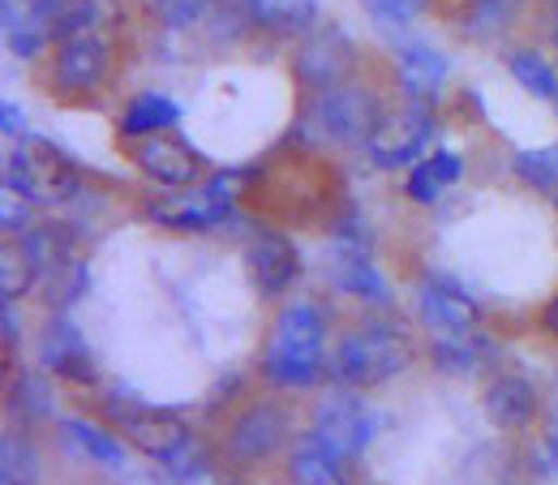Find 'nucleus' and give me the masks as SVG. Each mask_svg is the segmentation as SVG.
<instances>
[{
	"label": "nucleus",
	"instance_id": "obj_28",
	"mask_svg": "<svg viewBox=\"0 0 558 485\" xmlns=\"http://www.w3.org/2000/svg\"><path fill=\"white\" fill-rule=\"evenodd\" d=\"M507 73H511L529 95H537V99H546V104H558V73L542 52L515 48V52L507 57Z\"/></svg>",
	"mask_w": 558,
	"mask_h": 485
},
{
	"label": "nucleus",
	"instance_id": "obj_17",
	"mask_svg": "<svg viewBox=\"0 0 558 485\" xmlns=\"http://www.w3.org/2000/svg\"><path fill=\"white\" fill-rule=\"evenodd\" d=\"M482 409H486L489 425H498V429H524L537 416V391H533L529 378L502 374V378H494L486 387Z\"/></svg>",
	"mask_w": 558,
	"mask_h": 485
},
{
	"label": "nucleus",
	"instance_id": "obj_6",
	"mask_svg": "<svg viewBox=\"0 0 558 485\" xmlns=\"http://www.w3.org/2000/svg\"><path fill=\"white\" fill-rule=\"evenodd\" d=\"M429 138H434V112H429V104L413 99L409 108H400V112L378 121V130L365 142V155H369L374 168L396 172V168L417 163L421 155H425V146H429Z\"/></svg>",
	"mask_w": 558,
	"mask_h": 485
},
{
	"label": "nucleus",
	"instance_id": "obj_3",
	"mask_svg": "<svg viewBox=\"0 0 558 485\" xmlns=\"http://www.w3.org/2000/svg\"><path fill=\"white\" fill-rule=\"evenodd\" d=\"M404 365H409V336L396 323H365L349 336H340V344L331 352L336 378L352 391L383 387Z\"/></svg>",
	"mask_w": 558,
	"mask_h": 485
},
{
	"label": "nucleus",
	"instance_id": "obj_35",
	"mask_svg": "<svg viewBox=\"0 0 558 485\" xmlns=\"http://www.w3.org/2000/svg\"><path fill=\"white\" fill-rule=\"evenodd\" d=\"M404 190H409V198H413L417 207H434V203H438V194H442V181L429 172V163H425V159H417V163H413V172H409V185H404Z\"/></svg>",
	"mask_w": 558,
	"mask_h": 485
},
{
	"label": "nucleus",
	"instance_id": "obj_12",
	"mask_svg": "<svg viewBox=\"0 0 558 485\" xmlns=\"http://www.w3.org/2000/svg\"><path fill=\"white\" fill-rule=\"evenodd\" d=\"M134 163L142 168L146 181L163 185V190H190L198 177H203V159L198 150H190L181 138L172 134H150V138H138L134 146Z\"/></svg>",
	"mask_w": 558,
	"mask_h": 485
},
{
	"label": "nucleus",
	"instance_id": "obj_32",
	"mask_svg": "<svg viewBox=\"0 0 558 485\" xmlns=\"http://www.w3.org/2000/svg\"><path fill=\"white\" fill-rule=\"evenodd\" d=\"M150 9L168 31H190L210 13V0H150Z\"/></svg>",
	"mask_w": 558,
	"mask_h": 485
},
{
	"label": "nucleus",
	"instance_id": "obj_26",
	"mask_svg": "<svg viewBox=\"0 0 558 485\" xmlns=\"http://www.w3.org/2000/svg\"><path fill=\"white\" fill-rule=\"evenodd\" d=\"M121 22H125L121 0H73V9L65 13L57 39L65 44L73 35H108V31H117Z\"/></svg>",
	"mask_w": 558,
	"mask_h": 485
},
{
	"label": "nucleus",
	"instance_id": "obj_31",
	"mask_svg": "<svg viewBox=\"0 0 558 485\" xmlns=\"http://www.w3.org/2000/svg\"><path fill=\"white\" fill-rule=\"evenodd\" d=\"M39 482V460L31 451V442L22 438H4V485H35Z\"/></svg>",
	"mask_w": 558,
	"mask_h": 485
},
{
	"label": "nucleus",
	"instance_id": "obj_36",
	"mask_svg": "<svg viewBox=\"0 0 558 485\" xmlns=\"http://www.w3.org/2000/svg\"><path fill=\"white\" fill-rule=\"evenodd\" d=\"M35 207L31 198H22V194H13V190H4V203H0V219H4V232L9 237H22L26 228H31V210Z\"/></svg>",
	"mask_w": 558,
	"mask_h": 485
},
{
	"label": "nucleus",
	"instance_id": "obj_4",
	"mask_svg": "<svg viewBox=\"0 0 558 485\" xmlns=\"http://www.w3.org/2000/svg\"><path fill=\"white\" fill-rule=\"evenodd\" d=\"M383 117L387 112L378 90L361 82H340L331 90H318V99L310 104V130L336 146H365Z\"/></svg>",
	"mask_w": 558,
	"mask_h": 485
},
{
	"label": "nucleus",
	"instance_id": "obj_24",
	"mask_svg": "<svg viewBox=\"0 0 558 485\" xmlns=\"http://www.w3.org/2000/svg\"><path fill=\"white\" fill-rule=\"evenodd\" d=\"M57 409L52 400V383H48V369H26L13 378V391H9V413L22 416V425H35V421H48Z\"/></svg>",
	"mask_w": 558,
	"mask_h": 485
},
{
	"label": "nucleus",
	"instance_id": "obj_25",
	"mask_svg": "<svg viewBox=\"0 0 558 485\" xmlns=\"http://www.w3.org/2000/svg\"><path fill=\"white\" fill-rule=\"evenodd\" d=\"M524 13V0H469L464 4V35L469 39H498Z\"/></svg>",
	"mask_w": 558,
	"mask_h": 485
},
{
	"label": "nucleus",
	"instance_id": "obj_11",
	"mask_svg": "<svg viewBox=\"0 0 558 485\" xmlns=\"http://www.w3.org/2000/svg\"><path fill=\"white\" fill-rule=\"evenodd\" d=\"M288 438V413L276 400H258L232 421L228 429V460L236 464H258L267 456H276L279 442Z\"/></svg>",
	"mask_w": 558,
	"mask_h": 485
},
{
	"label": "nucleus",
	"instance_id": "obj_20",
	"mask_svg": "<svg viewBox=\"0 0 558 485\" xmlns=\"http://www.w3.org/2000/svg\"><path fill=\"white\" fill-rule=\"evenodd\" d=\"M489 361H494V348L486 336L477 331H447L434 340V365L451 378H469V374H482Z\"/></svg>",
	"mask_w": 558,
	"mask_h": 485
},
{
	"label": "nucleus",
	"instance_id": "obj_13",
	"mask_svg": "<svg viewBox=\"0 0 558 485\" xmlns=\"http://www.w3.org/2000/svg\"><path fill=\"white\" fill-rule=\"evenodd\" d=\"M39 365L57 378H70V383H95V356L90 344L82 340L77 323L65 314H52L44 336H39Z\"/></svg>",
	"mask_w": 558,
	"mask_h": 485
},
{
	"label": "nucleus",
	"instance_id": "obj_38",
	"mask_svg": "<svg viewBox=\"0 0 558 485\" xmlns=\"http://www.w3.org/2000/svg\"><path fill=\"white\" fill-rule=\"evenodd\" d=\"M425 163H429V172H434L442 185L460 181V172H464V163H460V155H456V150H434V155H425Z\"/></svg>",
	"mask_w": 558,
	"mask_h": 485
},
{
	"label": "nucleus",
	"instance_id": "obj_7",
	"mask_svg": "<svg viewBox=\"0 0 558 485\" xmlns=\"http://www.w3.org/2000/svg\"><path fill=\"white\" fill-rule=\"evenodd\" d=\"M108 413L121 421V434L138 447L142 456H150V460L172 464V460L190 447L185 421L163 413V409H150V404H130V409H121V400H108Z\"/></svg>",
	"mask_w": 558,
	"mask_h": 485
},
{
	"label": "nucleus",
	"instance_id": "obj_27",
	"mask_svg": "<svg viewBox=\"0 0 558 485\" xmlns=\"http://www.w3.org/2000/svg\"><path fill=\"white\" fill-rule=\"evenodd\" d=\"M61 434L73 442V451L90 456L95 464H108V469H121L125 473V442H117L108 429H99L90 421H61Z\"/></svg>",
	"mask_w": 558,
	"mask_h": 485
},
{
	"label": "nucleus",
	"instance_id": "obj_22",
	"mask_svg": "<svg viewBox=\"0 0 558 485\" xmlns=\"http://www.w3.org/2000/svg\"><path fill=\"white\" fill-rule=\"evenodd\" d=\"M245 17L271 35H301L318 17V0H245Z\"/></svg>",
	"mask_w": 558,
	"mask_h": 485
},
{
	"label": "nucleus",
	"instance_id": "obj_10",
	"mask_svg": "<svg viewBox=\"0 0 558 485\" xmlns=\"http://www.w3.org/2000/svg\"><path fill=\"white\" fill-rule=\"evenodd\" d=\"M112 73V39L108 35H73L52 61V86L61 95H90Z\"/></svg>",
	"mask_w": 558,
	"mask_h": 485
},
{
	"label": "nucleus",
	"instance_id": "obj_33",
	"mask_svg": "<svg viewBox=\"0 0 558 485\" xmlns=\"http://www.w3.org/2000/svg\"><path fill=\"white\" fill-rule=\"evenodd\" d=\"M361 4H365V13H369L378 26H391V31H400V26L417 22L421 13H425V4H429V0H361Z\"/></svg>",
	"mask_w": 558,
	"mask_h": 485
},
{
	"label": "nucleus",
	"instance_id": "obj_1",
	"mask_svg": "<svg viewBox=\"0 0 558 485\" xmlns=\"http://www.w3.org/2000/svg\"><path fill=\"white\" fill-rule=\"evenodd\" d=\"M327 374V318L314 301L283 305L263 348V378L283 391H310Z\"/></svg>",
	"mask_w": 558,
	"mask_h": 485
},
{
	"label": "nucleus",
	"instance_id": "obj_5",
	"mask_svg": "<svg viewBox=\"0 0 558 485\" xmlns=\"http://www.w3.org/2000/svg\"><path fill=\"white\" fill-rule=\"evenodd\" d=\"M327 279L349 292L361 296L369 305H387L391 301V288L383 271L374 267L369 258V223H361V215H344L336 228H331V245H327Z\"/></svg>",
	"mask_w": 558,
	"mask_h": 485
},
{
	"label": "nucleus",
	"instance_id": "obj_30",
	"mask_svg": "<svg viewBox=\"0 0 558 485\" xmlns=\"http://www.w3.org/2000/svg\"><path fill=\"white\" fill-rule=\"evenodd\" d=\"M515 177L533 190H558V142L555 146H537V150H520L515 155Z\"/></svg>",
	"mask_w": 558,
	"mask_h": 485
},
{
	"label": "nucleus",
	"instance_id": "obj_8",
	"mask_svg": "<svg viewBox=\"0 0 558 485\" xmlns=\"http://www.w3.org/2000/svg\"><path fill=\"white\" fill-rule=\"evenodd\" d=\"M314 438L340 456V460H356L369 438H374V421H369V409L352 396V391H331L318 409H314Z\"/></svg>",
	"mask_w": 558,
	"mask_h": 485
},
{
	"label": "nucleus",
	"instance_id": "obj_15",
	"mask_svg": "<svg viewBox=\"0 0 558 485\" xmlns=\"http://www.w3.org/2000/svg\"><path fill=\"white\" fill-rule=\"evenodd\" d=\"M417 305H421L425 327L438 331V336H447V331H473L477 318H482L477 301H473L456 279H447V276L425 279L417 292Z\"/></svg>",
	"mask_w": 558,
	"mask_h": 485
},
{
	"label": "nucleus",
	"instance_id": "obj_21",
	"mask_svg": "<svg viewBox=\"0 0 558 485\" xmlns=\"http://www.w3.org/2000/svg\"><path fill=\"white\" fill-rule=\"evenodd\" d=\"M181 121V104L163 90H142L130 99V108L121 112V134L125 138H150V134H168Z\"/></svg>",
	"mask_w": 558,
	"mask_h": 485
},
{
	"label": "nucleus",
	"instance_id": "obj_39",
	"mask_svg": "<svg viewBox=\"0 0 558 485\" xmlns=\"http://www.w3.org/2000/svg\"><path fill=\"white\" fill-rule=\"evenodd\" d=\"M0 121H4V138H13V142L26 138V121H22V112H17V104H13V99H4Z\"/></svg>",
	"mask_w": 558,
	"mask_h": 485
},
{
	"label": "nucleus",
	"instance_id": "obj_2",
	"mask_svg": "<svg viewBox=\"0 0 558 485\" xmlns=\"http://www.w3.org/2000/svg\"><path fill=\"white\" fill-rule=\"evenodd\" d=\"M4 190L31 198L35 207H65L77 198L82 177L70 155L48 138H22L4 159Z\"/></svg>",
	"mask_w": 558,
	"mask_h": 485
},
{
	"label": "nucleus",
	"instance_id": "obj_29",
	"mask_svg": "<svg viewBox=\"0 0 558 485\" xmlns=\"http://www.w3.org/2000/svg\"><path fill=\"white\" fill-rule=\"evenodd\" d=\"M35 283H39V271L26 258V250L17 241H4V250H0V301H17Z\"/></svg>",
	"mask_w": 558,
	"mask_h": 485
},
{
	"label": "nucleus",
	"instance_id": "obj_40",
	"mask_svg": "<svg viewBox=\"0 0 558 485\" xmlns=\"http://www.w3.org/2000/svg\"><path fill=\"white\" fill-rule=\"evenodd\" d=\"M17 344H22V331H17V314H13V301H4V348L13 352Z\"/></svg>",
	"mask_w": 558,
	"mask_h": 485
},
{
	"label": "nucleus",
	"instance_id": "obj_9",
	"mask_svg": "<svg viewBox=\"0 0 558 485\" xmlns=\"http://www.w3.org/2000/svg\"><path fill=\"white\" fill-rule=\"evenodd\" d=\"M352 65H356L352 39L340 26H323V31H314V35L301 39L292 73H296V82L310 86V90H331V86L349 82Z\"/></svg>",
	"mask_w": 558,
	"mask_h": 485
},
{
	"label": "nucleus",
	"instance_id": "obj_14",
	"mask_svg": "<svg viewBox=\"0 0 558 485\" xmlns=\"http://www.w3.org/2000/svg\"><path fill=\"white\" fill-rule=\"evenodd\" d=\"M245 276L250 283L263 292V296H279L292 288V279L301 276V258H296V245L279 232H258L250 245H245Z\"/></svg>",
	"mask_w": 558,
	"mask_h": 485
},
{
	"label": "nucleus",
	"instance_id": "obj_42",
	"mask_svg": "<svg viewBox=\"0 0 558 485\" xmlns=\"http://www.w3.org/2000/svg\"><path fill=\"white\" fill-rule=\"evenodd\" d=\"M555 203H558V198H555Z\"/></svg>",
	"mask_w": 558,
	"mask_h": 485
},
{
	"label": "nucleus",
	"instance_id": "obj_23",
	"mask_svg": "<svg viewBox=\"0 0 558 485\" xmlns=\"http://www.w3.org/2000/svg\"><path fill=\"white\" fill-rule=\"evenodd\" d=\"M288 485H349L340 473V456H331L314 434L292 451L288 460Z\"/></svg>",
	"mask_w": 558,
	"mask_h": 485
},
{
	"label": "nucleus",
	"instance_id": "obj_19",
	"mask_svg": "<svg viewBox=\"0 0 558 485\" xmlns=\"http://www.w3.org/2000/svg\"><path fill=\"white\" fill-rule=\"evenodd\" d=\"M17 245H22L26 258L35 263L39 279H48L52 271H61V267H70L73 263V228L70 223H31V228L17 237Z\"/></svg>",
	"mask_w": 558,
	"mask_h": 485
},
{
	"label": "nucleus",
	"instance_id": "obj_34",
	"mask_svg": "<svg viewBox=\"0 0 558 485\" xmlns=\"http://www.w3.org/2000/svg\"><path fill=\"white\" fill-rule=\"evenodd\" d=\"M44 283H48V301H52V305H70L73 296H82V288H86V267L73 258L70 267L52 271Z\"/></svg>",
	"mask_w": 558,
	"mask_h": 485
},
{
	"label": "nucleus",
	"instance_id": "obj_16",
	"mask_svg": "<svg viewBox=\"0 0 558 485\" xmlns=\"http://www.w3.org/2000/svg\"><path fill=\"white\" fill-rule=\"evenodd\" d=\"M146 215L163 228H177V232H207V228H219L228 215H232V203H219L210 190H198V194H172V198H155Z\"/></svg>",
	"mask_w": 558,
	"mask_h": 485
},
{
	"label": "nucleus",
	"instance_id": "obj_37",
	"mask_svg": "<svg viewBox=\"0 0 558 485\" xmlns=\"http://www.w3.org/2000/svg\"><path fill=\"white\" fill-rule=\"evenodd\" d=\"M250 185V172H241V168H232V172H219V177H210L207 190L219 198V203H236L241 198V190Z\"/></svg>",
	"mask_w": 558,
	"mask_h": 485
},
{
	"label": "nucleus",
	"instance_id": "obj_18",
	"mask_svg": "<svg viewBox=\"0 0 558 485\" xmlns=\"http://www.w3.org/2000/svg\"><path fill=\"white\" fill-rule=\"evenodd\" d=\"M396 73H400V86L417 104H438V86L447 77V57L438 48H429V44H409L396 57Z\"/></svg>",
	"mask_w": 558,
	"mask_h": 485
},
{
	"label": "nucleus",
	"instance_id": "obj_41",
	"mask_svg": "<svg viewBox=\"0 0 558 485\" xmlns=\"http://www.w3.org/2000/svg\"><path fill=\"white\" fill-rule=\"evenodd\" d=\"M546 331L558 340V292L550 296V305H546Z\"/></svg>",
	"mask_w": 558,
	"mask_h": 485
}]
</instances>
